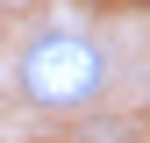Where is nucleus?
Here are the masks:
<instances>
[{
  "label": "nucleus",
  "mask_w": 150,
  "mask_h": 143,
  "mask_svg": "<svg viewBox=\"0 0 150 143\" xmlns=\"http://www.w3.org/2000/svg\"><path fill=\"white\" fill-rule=\"evenodd\" d=\"M14 86H22L29 107H50V115H71V107L100 100L115 86V50L86 29H43L22 43L14 57Z\"/></svg>",
  "instance_id": "1"
}]
</instances>
